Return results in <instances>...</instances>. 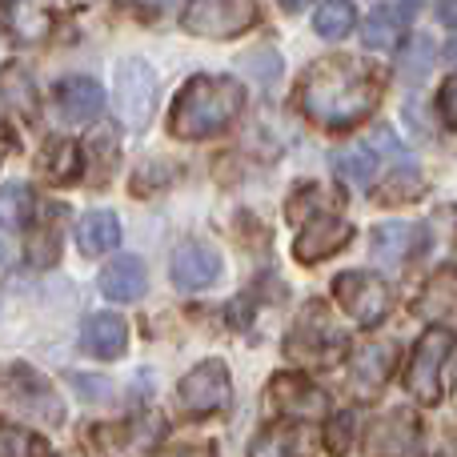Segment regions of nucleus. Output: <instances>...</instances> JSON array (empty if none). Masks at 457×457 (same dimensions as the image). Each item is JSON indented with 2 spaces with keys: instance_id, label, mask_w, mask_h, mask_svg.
Here are the masks:
<instances>
[{
  "instance_id": "nucleus-1",
  "label": "nucleus",
  "mask_w": 457,
  "mask_h": 457,
  "mask_svg": "<svg viewBox=\"0 0 457 457\" xmlns=\"http://www.w3.org/2000/svg\"><path fill=\"white\" fill-rule=\"evenodd\" d=\"M381 93H386V85H381V72L373 64H365L361 56L333 53L305 69L297 85V109L317 129L345 133L378 112Z\"/></svg>"
},
{
  "instance_id": "nucleus-2",
  "label": "nucleus",
  "mask_w": 457,
  "mask_h": 457,
  "mask_svg": "<svg viewBox=\"0 0 457 457\" xmlns=\"http://www.w3.org/2000/svg\"><path fill=\"white\" fill-rule=\"evenodd\" d=\"M245 109V85L237 77H189L181 93L173 96L169 112V133L177 141H209L221 137Z\"/></svg>"
},
{
  "instance_id": "nucleus-3",
  "label": "nucleus",
  "mask_w": 457,
  "mask_h": 457,
  "mask_svg": "<svg viewBox=\"0 0 457 457\" xmlns=\"http://www.w3.org/2000/svg\"><path fill=\"white\" fill-rule=\"evenodd\" d=\"M289 221L297 225V241H293V257L301 265H317V261L333 257L349 245L353 225L341 213L337 193H329L325 185H301L289 197Z\"/></svg>"
},
{
  "instance_id": "nucleus-4",
  "label": "nucleus",
  "mask_w": 457,
  "mask_h": 457,
  "mask_svg": "<svg viewBox=\"0 0 457 457\" xmlns=\"http://www.w3.org/2000/svg\"><path fill=\"white\" fill-rule=\"evenodd\" d=\"M345 349H349L345 329L333 321V313L321 301H309L297 321L289 325V333H285V353L293 361H301L305 370H325V365L341 361Z\"/></svg>"
},
{
  "instance_id": "nucleus-5",
  "label": "nucleus",
  "mask_w": 457,
  "mask_h": 457,
  "mask_svg": "<svg viewBox=\"0 0 457 457\" xmlns=\"http://www.w3.org/2000/svg\"><path fill=\"white\" fill-rule=\"evenodd\" d=\"M0 410L12 413V418L40 421V426H61L64 421V402L56 397V389L24 361L0 365Z\"/></svg>"
},
{
  "instance_id": "nucleus-6",
  "label": "nucleus",
  "mask_w": 457,
  "mask_h": 457,
  "mask_svg": "<svg viewBox=\"0 0 457 457\" xmlns=\"http://www.w3.org/2000/svg\"><path fill=\"white\" fill-rule=\"evenodd\" d=\"M157 69H153L145 56H125L117 61V72H112V109H117L120 125L141 133L149 129L153 112H157Z\"/></svg>"
},
{
  "instance_id": "nucleus-7",
  "label": "nucleus",
  "mask_w": 457,
  "mask_h": 457,
  "mask_svg": "<svg viewBox=\"0 0 457 457\" xmlns=\"http://www.w3.org/2000/svg\"><path fill=\"white\" fill-rule=\"evenodd\" d=\"M450 357H453V333L450 329H429L418 341L405 370V389L413 394V402L421 405H437L445 397V373H450Z\"/></svg>"
},
{
  "instance_id": "nucleus-8",
  "label": "nucleus",
  "mask_w": 457,
  "mask_h": 457,
  "mask_svg": "<svg viewBox=\"0 0 457 457\" xmlns=\"http://www.w3.org/2000/svg\"><path fill=\"white\" fill-rule=\"evenodd\" d=\"M177 405H181L189 418H217L228 413L233 405V378H228V365L221 357H209V361L193 365L189 373L177 386Z\"/></svg>"
},
{
  "instance_id": "nucleus-9",
  "label": "nucleus",
  "mask_w": 457,
  "mask_h": 457,
  "mask_svg": "<svg viewBox=\"0 0 457 457\" xmlns=\"http://www.w3.org/2000/svg\"><path fill=\"white\" fill-rule=\"evenodd\" d=\"M257 0H189L181 12L185 32L205 40H233L257 24Z\"/></svg>"
},
{
  "instance_id": "nucleus-10",
  "label": "nucleus",
  "mask_w": 457,
  "mask_h": 457,
  "mask_svg": "<svg viewBox=\"0 0 457 457\" xmlns=\"http://www.w3.org/2000/svg\"><path fill=\"white\" fill-rule=\"evenodd\" d=\"M333 301H337L357 325L373 329V325H381L389 317V309H394V289L373 273L345 269V273L333 277Z\"/></svg>"
},
{
  "instance_id": "nucleus-11",
  "label": "nucleus",
  "mask_w": 457,
  "mask_h": 457,
  "mask_svg": "<svg viewBox=\"0 0 457 457\" xmlns=\"http://www.w3.org/2000/svg\"><path fill=\"white\" fill-rule=\"evenodd\" d=\"M165 434H169V426L161 413H133V418L96 426L93 442L104 457H149Z\"/></svg>"
},
{
  "instance_id": "nucleus-12",
  "label": "nucleus",
  "mask_w": 457,
  "mask_h": 457,
  "mask_svg": "<svg viewBox=\"0 0 457 457\" xmlns=\"http://www.w3.org/2000/svg\"><path fill=\"white\" fill-rule=\"evenodd\" d=\"M421 418L413 410H389L365 429L370 457H421Z\"/></svg>"
},
{
  "instance_id": "nucleus-13",
  "label": "nucleus",
  "mask_w": 457,
  "mask_h": 457,
  "mask_svg": "<svg viewBox=\"0 0 457 457\" xmlns=\"http://www.w3.org/2000/svg\"><path fill=\"white\" fill-rule=\"evenodd\" d=\"M265 405H273L289 421H305L329 413V394L321 386H313L305 373H277L265 389Z\"/></svg>"
},
{
  "instance_id": "nucleus-14",
  "label": "nucleus",
  "mask_w": 457,
  "mask_h": 457,
  "mask_svg": "<svg viewBox=\"0 0 457 457\" xmlns=\"http://www.w3.org/2000/svg\"><path fill=\"white\" fill-rule=\"evenodd\" d=\"M221 269H225L221 253L205 241H185L181 249L173 253V261H169V277H173V285L185 293H197V289L217 285L221 281Z\"/></svg>"
},
{
  "instance_id": "nucleus-15",
  "label": "nucleus",
  "mask_w": 457,
  "mask_h": 457,
  "mask_svg": "<svg viewBox=\"0 0 457 457\" xmlns=\"http://www.w3.org/2000/svg\"><path fill=\"white\" fill-rule=\"evenodd\" d=\"M394 365H397V345H389V341H365L349 357V389L357 397H378L389 386Z\"/></svg>"
},
{
  "instance_id": "nucleus-16",
  "label": "nucleus",
  "mask_w": 457,
  "mask_h": 457,
  "mask_svg": "<svg viewBox=\"0 0 457 457\" xmlns=\"http://www.w3.org/2000/svg\"><path fill=\"white\" fill-rule=\"evenodd\" d=\"M370 241H373V245H370L373 257H378L381 265L402 269V265H410L418 253H426L429 228L418 225V221H386V225L373 228Z\"/></svg>"
},
{
  "instance_id": "nucleus-17",
  "label": "nucleus",
  "mask_w": 457,
  "mask_h": 457,
  "mask_svg": "<svg viewBox=\"0 0 457 457\" xmlns=\"http://www.w3.org/2000/svg\"><path fill=\"white\" fill-rule=\"evenodd\" d=\"M317 453V434L305 421H273L249 442V457H313Z\"/></svg>"
},
{
  "instance_id": "nucleus-18",
  "label": "nucleus",
  "mask_w": 457,
  "mask_h": 457,
  "mask_svg": "<svg viewBox=\"0 0 457 457\" xmlns=\"http://www.w3.org/2000/svg\"><path fill=\"white\" fill-rule=\"evenodd\" d=\"M80 149V177H85L93 189H101L104 181L112 177V169H117L120 161V141H117V129L109 125H96L93 133L85 137V145H77Z\"/></svg>"
},
{
  "instance_id": "nucleus-19",
  "label": "nucleus",
  "mask_w": 457,
  "mask_h": 457,
  "mask_svg": "<svg viewBox=\"0 0 457 457\" xmlns=\"http://www.w3.org/2000/svg\"><path fill=\"white\" fill-rule=\"evenodd\" d=\"M80 349L96 361H117L129 349V325L117 313H93L80 329Z\"/></svg>"
},
{
  "instance_id": "nucleus-20",
  "label": "nucleus",
  "mask_w": 457,
  "mask_h": 457,
  "mask_svg": "<svg viewBox=\"0 0 457 457\" xmlns=\"http://www.w3.org/2000/svg\"><path fill=\"white\" fill-rule=\"evenodd\" d=\"M56 109L69 120H93L104 109V88L93 77H64L56 85Z\"/></svg>"
},
{
  "instance_id": "nucleus-21",
  "label": "nucleus",
  "mask_w": 457,
  "mask_h": 457,
  "mask_svg": "<svg viewBox=\"0 0 457 457\" xmlns=\"http://www.w3.org/2000/svg\"><path fill=\"white\" fill-rule=\"evenodd\" d=\"M96 285H101V293L109 301H137L145 293V285H149V277H145V261L141 257H112L109 265L101 269V277H96Z\"/></svg>"
},
{
  "instance_id": "nucleus-22",
  "label": "nucleus",
  "mask_w": 457,
  "mask_h": 457,
  "mask_svg": "<svg viewBox=\"0 0 457 457\" xmlns=\"http://www.w3.org/2000/svg\"><path fill=\"white\" fill-rule=\"evenodd\" d=\"M77 245L85 257H101V253L120 245V217L112 209H93L77 221Z\"/></svg>"
},
{
  "instance_id": "nucleus-23",
  "label": "nucleus",
  "mask_w": 457,
  "mask_h": 457,
  "mask_svg": "<svg viewBox=\"0 0 457 457\" xmlns=\"http://www.w3.org/2000/svg\"><path fill=\"white\" fill-rule=\"evenodd\" d=\"M61 205L45 209V217H40V225L32 228L29 237V265L32 269H53L56 261H61Z\"/></svg>"
},
{
  "instance_id": "nucleus-24",
  "label": "nucleus",
  "mask_w": 457,
  "mask_h": 457,
  "mask_svg": "<svg viewBox=\"0 0 457 457\" xmlns=\"http://www.w3.org/2000/svg\"><path fill=\"white\" fill-rule=\"evenodd\" d=\"M365 48L373 53H386V48H397V40L405 37V8H394V4H381L365 16Z\"/></svg>"
},
{
  "instance_id": "nucleus-25",
  "label": "nucleus",
  "mask_w": 457,
  "mask_h": 457,
  "mask_svg": "<svg viewBox=\"0 0 457 457\" xmlns=\"http://www.w3.org/2000/svg\"><path fill=\"white\" fill-rule=\"evenodd\" d=\"M40 173L53 185H77L80 181V149L77 141H53L40 153Z\"/></svg>"
},
{
  "instance_id": "nucleus-26",
  "label": "nucleus",
  "mask_w": 457,
  "mask_h": 457,
  "mask_svg": "<svg viewBox=\"0 0 457 457\" xmlns=\"http://www.w3.org/2000/svg\"><path fill=\"white\" fill-rule=\"evenodd\" d=\"M357 24L353 0H321L313 12V32L321 40H345Z\"/></svg>"
},
{
  "instance_id": "nucleus-27",
  "label": "nucleus",
  "mask_w": 457,
  "mask_h": 457,
  "mask_svg": "<svg viewBox=\"0 0 457 457\" xmlns=\"http://www.w3.org/2000/svg\"><path fill=\"white\" fill-rule=\"evenodd\" d=\"M0 96H4V101L12 104L16 112H24V117H37V85L29 80V72H24L21 64H8V69H0Z\"/></svg>"
},
{
  "instance_id": "nucleus-28",
  "label": "nucleus",
  "mask_w": 457,
  "mask_h": 457,
  "mask_svg": "<svg viewBox=\"0 0 457 457\" xmlns=\"http://www.w3.org/2000/svg\"><path fill=\"white\" fill-rule=\"evenodd\" d=\"M32 217V189L21 181L4 185L0 189V233H16V228H24Z\"/></svg>"
},
{
  "instance_id": "nucleus-29",
  "label": "nucleus",
  "mask_w": 457,
  "mask_h": 457,
  "mask_svg": "<svg viewBox=\"0 0 457 457\" xmlns=\"http://www.w3.org/2000/svg\"><path fill=\"white\" fill-rule=\"evenodd\" d=\"M373 197H378L381 205H413V201L426 197V181H421L418 169H402V173H394L386 185H378Z\"/></svg>"
},
{
  "instance_id": "nucleus-30",
  "label": "nucleus",
  "mask_w": 457,
  "mask_h": 457,
  "mask_svg": "<svg viewBox=\"0 0 457 457\" xmlns=\"http://www.w3.org/2000/svg\"><path fill=\"white\" fill-rule=\"evenodd\" d=\"M333 169H337V177L349 185H370L373 173H378V153H373L370 145H357V149H349V153H337Z\"/></svg>"
},
{
  "instance_id": "nucleus-31",
  "label": "nucleus",
  "mask_w": 457,
  "mask_h": 457,
  "mask_svg": "<svg viewBox=\"0 0 457 457\" xmlns=\"http://www.w3.org/2000/svg\"><path fill=\"white\" fill-rule=\"evenodd\" d=\"M418 309L421 317H450L453 313V273L450 269H442L437 277H429L426 293L418 297Z\"/></svg>"
},
{
  "instance_id": "nucleus-32",
  "label": "nucleus",
  "mask_w": 457,
  "mask_h": 457,
  "mask_svg": "<svg viewBox=\"0 0 457 457\" xmlns=\"http://www.w3.org/2000/svg\"><path fill=\"white\" fill-rule=\"evenodd\" d=\"M0 457H45V442L21 426H0Z\"/></svg>"
},
{
  "instance_id": "nucleus-33",
  "label": "nucleus",
  "mask_w": 457,
  "mask_h": 457,
  "mask_svg": "<svg viewBox=\"0 0 457 457\" xmlns=\"http://www.w3.org/2000/svg\"><path fill=\"white\" fill-rule=\"evenodd\" d=\"M357 442V413H333L329 429H325V450H329L333 457H345L349 450H353Z\"/></svg>"
},
{
  "instance_id": "nucleus-34",
  "label": "nucleus",
  "mask_w": 457,
  "mask_h": 457,
  "mask_svg": "<svg viewBox=\"0 0 457 457\" xmlns=\"http://www.w3.org/2000/svg\"><path fill=\"white\" fill-rule=\"evenodd\" d=\"M245 64H249L257 77H265V80L281 72V56H277L273 48H257V56H245Z\"/></svg>"
},
{
  "instance_id": "nucleus-35",
  "label": "nucleus",
  "mask_w": 457,
  "mask_h": 457,
  "mask_svg": "<svg viewBox=\"0 0 457 457\" xmlns=\"http://www.w3.org/2000/svg\"><path fill=\"white\" fill-rule=\"evenodd\" d=\"M453 93H457L453 77H445L442 88H437V117H442V125H453V120H457V112H453Z\"/></svg>"
},
{
  "instance_id": "nucleus-36",
  "label": "nucleus",
  "mask_w": 457,
  "mask_h": 457,
  "mask_svg": "<svg viewBox=\"0 0 457 457\" xmlns=\"http://www.w3.org/2000/svg\"><path fill=\"white\" fill-rule=\"evenodd\" d=\"M72 386H77L85 397H104V394H109V386H101L96 378H72Z\"/></svg>"
},
{
  "instance_id": "nucleus-37",
  "label": "nucleus",
  "mask_w": 457,
  "mask_h": 457,
  "mask_svg": "<svg viewBox=\"0 0 457 457\" xmlns=\"http://www.w3.org/2000/svg\"><path fill=\"white\" fill-rule=\"evenodd\" d=\"M165 457H217V450L213 445H177V450Z\"/></svg>"
},
{
  "instance_id": "nucleus-38",
  "label": "nucleus",
  "mask_w": 457,
  "mask_h": 457,
  "mask_svg": "<svg viewBox=\"0 0 457 457\" xmlns=\"http://www.w3.org/2000/svg\"><path fill=\"white\" fill-rule=\"evenodd\" d=\"M437 21H442L445 29H453V0H437Z\"/></svg>"
},
{
  "instance_id": "nucleus-39",
  "label": "nucleus",
  "mask_w": 457,
  "mask_h": 457,
  "mask_svg": "<svg viewBox=\"0 0 457 457\" xmlns=\"http://www.w3.org/2000/svg\"><path fill=\"white\" fill-rule=\"evenodd\" d=\"M277 4L285 8V12H301L305 4H313V0H277Z\"/></svg>"
},
{
  "instance_id": "nucleus-40",
  "label": "nucleus",
  "mask_w": 457,
  "mask_h": 457,
  "mask_svg": "<svg viewBox=\"0 0 457 457\" xmlns=\"http://www.w3.org/2000/svg\"><path fill=\"white\" fill-rule=\"evenodd\" d=\"M64 457H80V453H64Z\"/></svg>"
},
{
  "instance_id": "nucleus-41",
  "label": "nucleus",
  "mask_w": 457,
  "mask_h": 457,
  "mask_svg": "<svg viewBox=\"0 0 457 457\" xmlns=\"http://www.w3.org/2000/svg\"><path fill=\"white\" fill-rule=\"evenodd\" d=\"M442 457H450V453H442Z\"/></svg>"
}]
</instances>
